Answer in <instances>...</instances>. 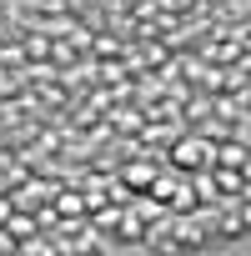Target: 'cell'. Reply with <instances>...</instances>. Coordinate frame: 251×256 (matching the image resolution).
I'll return each instance as SVG.
<instances>
[{
	"mask_svg": "<svg viewBox=\"0 0 251 256\" xmlns=\"http://www.w3.org/2000/svg\"><path fill=\"white\" fill-rule=\"evenodd\" d=\"M171 161H176V166H186V171H196L201 161H216V151H211V146H201V141H176V146H171Z\"/></svg>",
	"mask_w": 251,
	"mask_h": 256,
	"instance_id": "1",
	"label": "cell"
},
{
	"mask_svg": "<svg viewBox=\"0 0 251 256\" xmlns=\"http://www.w3.org/2000/svg\"><path fill=\"white\" fill-rule=\"evenodd\" d=\"M216 161H221V166H246V151H241V146H221Z\"/></svg>",
	"mask_w": 251,
	"mask_h": 256,
	"instance_id": "2",
	"label": "cell"
}]
</instances>
